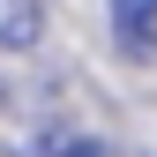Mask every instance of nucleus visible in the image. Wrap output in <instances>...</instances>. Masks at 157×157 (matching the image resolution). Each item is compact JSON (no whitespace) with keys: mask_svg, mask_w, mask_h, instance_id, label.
Wrapping results in <instances>:
<instances>
[{"mask_svg":"<svg viewBox=\"0 0 157 157\" xmlns=\"http://www.w3.org/2000/svg\"><path fill=\"white\" fill-rule=\"evenodd\" d=\"M45 37V0H0V52H30Z\"/></svg>","mask_w":157,"mask_h":157,"instance_id":"1","label":"nucleus"},{"mask_svg":"<svg viewBox=\"0 0 157 157\" xmlns=\"http://www.w3.org/2000/svg\"><path fill=\"white\" fill-rule=\"evenodd\" d=\"M112 23H120L127 52H150L157 45V0H112Z\"/></svg>","mask_w":157,"mask_h":157,"instance_id":"2","label":"nucleus"},{"mask_svg":"<svg viewBox=\"0 0 157 157\" xmlns=\"http://www.w3.org/2000/svg\"><path fill=\"white\" fill-rule=\"evenodd\" d=\"M37 157H105V150H97L90 135H60V142H45Z\"/></svg>","mask_w":157,"mask_h":157,"instance_id":"3","label":"nucleus"}]
</instances>
